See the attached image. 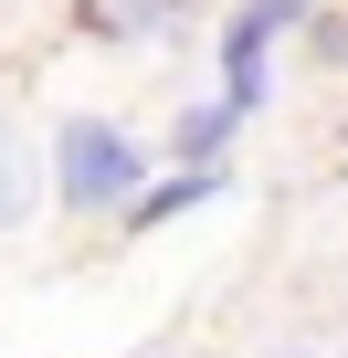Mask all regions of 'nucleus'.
Here are the masks:
<instances>
[{
    "label": "nucleus",
    "mask_w": 348,
    "mask_h": 358,
    "mask_svg": "<svg viewBox=\"0 0 348 358\" xmlns=\"http://www.w3.org/2000/svg\"><path fill=\"white\" fill-rule=\"evenodd\" d=\"M53 190H64V211H137L148 201V148L106 116H74L53 137Z\"/></svg>",
    "instance_id": "f257e3e1"
},
{
    "label": "nucleus",
    "mask_w": 348,
    "mask_h": 358,
    "mask_svg": "<svg viewBox=\"0 0 348 358\" xmlns=\"http://www.w3.org/2000/svg\"><path fill=\"white\" fill-rule=\"evenodd\" d=\"M285 32H295V11H232L222 22V106L232 116H253L274 95V43Z\"/></svg>",
    "instance_id": "f03ea898"
},
{
    "label": "nucleus",
    "mask_w": 348,
    "mask_h": 358,
    "mask_svg": "<svg viewBox=\"0 0 348 358\" xmlns=\"http://www.w3.org/2000/svg\"><path fill=\"white\" fill-rule=\"evenodd\" d=\"M232 127H243L232 106H190L180 127H169V158H180V169L201 179V169H222V148H232Z\"/></svg>",
    "instance_id": "7ed1b4c3"
},
{
    "label": "nucleus",
    "mask_w": 348,
    "mask_h": 358,
    "mask_svg": "<svg viewBox=\"0 0 348 358\" xmlns=\"http://www.w3.org/2000/svg\"><path fill=\"white\" fill-rule=\"evenodd\" d=\"M211 190H222V169H201V179H190V169H180V179H158V190L127 211V232H158V222H180V211H201Z\"/></svg>",
    "instance_id": "20e7f679"
},
{
    "label": "nucleus",
    "mask_w": 348,
    "mask_h": 358,
    "mask_svg": "<svg viewBox=\"0 0 348 358\" xmlns=\"http://www.w3.org/2000/svg\"><path fill=\"white\" fill-rule=\"evenodd\" d=\"M22 211H32V179H22V148H11V137H0V232H11Z\"/></svg>",
    "instance_id": "39448f33"
},
{
    "label": "nucleus",
    "mask_w": 348,
    "mask_h": 358,
    "mask_svg": "<svg viewBox=\"0 0 348 358\" xmlns=\"http://www.w3.org/2000/svg\"><path fill=\"white\" fill-rule=\"evenodd\" d=\"M295 358H306V348H295Z\"/></svg>",
    "instance_id": "423d86ee"
}]
</instances>
